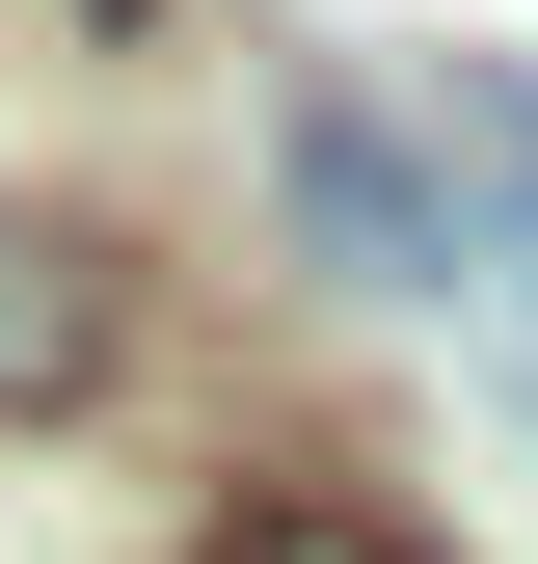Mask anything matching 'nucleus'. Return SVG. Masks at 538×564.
Returning <instances> with one entry per match:
<instances>
[{"instance_id":"1","label":"nucleus","mask_w":538,"mask_h":564,"mask_svg":"<svg viewBox=\"0 0 538 564\" xmlns=\"http://www.w3.org/2000/svg\"><path fill=\"white\" fill-rule=\"evenodd\" d=\"M269 188H297V242L351 269V296H458V216H431V162H404L377 108H297V134H269Z\"/></svg>"},{"instance_id":"4","label":"nucleus","mask_w":538,"mask_h":564,"mask_svg":"<svg viewBox=\"0 0 538 564\" xmlns=\"http://www.w3.org/2000/svg\"><path fill=\"white\" fill-rule=\"evenodd\" d=\"M82 28H108V54H134V28H162V0H82Z\"/></svg>"},{"instance_id":"3","label":"nucleus","mask_w":538,"mask_h":564,"mask_svg":"<svg viewBox=\"0 0 538 564\" xmlns=\"http://www.w3.org/2000/svg\"><path fill=\"white\" fill-rule=\"evenodd\" d=\"M216 564H431V538H377V511H243Z\"/></svg>"},{"instance_id":"2","label":"nucleus","mask_w":538,"mask_h":564,"mask_svg":"<svg viewBox=\"0 0 538 564\" xmlns=\"http://www.w3.org/2000/svg\"><path fill=\"white\" fill-rule=\"evenodd\" d=\"M134 349V269L82 242V216H28V188H0V403H82Z\"/></svg>"}]
</instances>
